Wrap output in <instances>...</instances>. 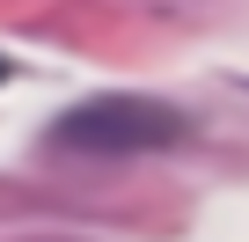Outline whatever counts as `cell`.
Segmentation results:
<instances>
[{"label":"cell","instance_id":"obj_1","mask_svg":"<svg viewBox=\"0 0 249 242\" xmlns=\"http://www.w3.org/2000/svg\"><path fill=\"white\" fill-rule=\"evenodd\" d=\"M191 132V117L154 103V95H95V103H73L59 125H52V147H81V154H154V147H176Z\"/></svg>","mask_w":249,"mask_h":242},{"label":"cell","instance_id":"obj_2","mask_svg":"<svg viewBox=\"0 0 249 242\" xmlns=\"http://www.w3.org/2000/svg\"><path fill=\"white\" fill-rule=\"evenodd\" d=\"M0 81H8V59H0Z\"/></svg>","mask_w":249,"mask_h":242}]
</instances>
